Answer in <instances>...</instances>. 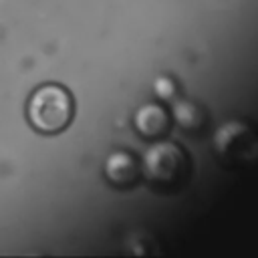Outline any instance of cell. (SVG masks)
Returning a JSON list of instances; mask_svg holds the SVG:
<instances>
[{
  "mask_svg": "<svg viewBox=\"0 0 258 258\" xmlns=\"http://www.w3.org/2000/svg\"><path fill=\"white\" fill-rule=\"evenodd\" d=\"M194 175V161L189 153L173 141H155L141 159V177L155 194H177Z\"/></svg>",
  "mask_w": 258,
  "mask_h": 258,
  "instance_id": "1",
  "label": "cell"
},
{
  "mask_svg": "<svg viewBox=\"0 0 258 258\" xmlns=\"http://www.w3.org/2000/svg\"><path fill=\"white\" fill-rule=\"evenodd\" d=\"M24 117L32 131L40 135H58L75 119V97L60 83H40L26 99Z\"/></svg>",
  "mask_w": 258,
  "mask_h": 258,
  "instance_id": "2",
  "label": "cell"
},
{
  "mask_svg": "<svg viewBox=\"0 0 258 258\" xmlns=\"http://www.w3.org/2000/svg\"><path fill=\"white\" fill-rule=\"evenodd\" d=\"M214 151L228 165H242L258 155V135L242 121H230L214 133Z\"/></svg>",
  "mask_w": 258,
  "mask_h": 258,
  "instance_id": "3",
  "label": "cell"
},
{
  "mask_svg": "<svg viewBox=\"0 0 258 258\" xmlns=\"http://www.w3.org/2000/svg\"><path fill=\"white\" fill-rule=\"evenodd\" d=\"M105 181L115 189H131L141 177V163L129 149H113L103 163Z\"/></svg>",
  "mask_w": 258,
  "mask_h": 258,
  "instance_id": "4",
  "label": "cell"
},
{
  "mask_svg": "<svg viewBox=\"0 0 258 258\" xmlns=\"http://www.w3.org/2000/svg\"><path fill=\"white\" fill-rule=\"evenodd\" d=\"M171 127L169 113L159 103H145L133 113V129L143 139H161Z\"/></svg>",
  "mask_w": 258,
  "mask_h": 258,
  "instance_id": "5",
  "label": "cell"
},
{
  "mask_svg": "<svg viewBox=\"0 0 258 258\" xmlns=\"http://www.w3.org/2000/svg\"><path fill=\"white\" fill-rule=\"evenodd\" d=\"M173 119L181 127V131L187 135L204 133L210 123L208 109L204 105H200L198 101H187V99H179L173 105Z\"/></svg>",
  "mask_w": 258,
  "mask_h": 258,
  "instance_id": "6",
  "label": "cell"
},
{
  "mask_svg": "<svg viewBox=\"0 0 258 258\" xmlns=\"http://www.w3.org/2000/svg\"><path fill=\"white\" fill-rule=\"evenodd\" d=\"M153 89H155V95L157 97H163V99H173L175 93H177V85L169 77H157Z\"/></svg>",
  "mask_w": 258,
  "mask_h": 258,
  "instance_id": "7",
  "label": "cell"
}]
</instances>
